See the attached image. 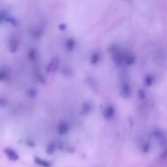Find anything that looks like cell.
Returning <instances> with one entry per match:
<instances>
[{
  "mask_svg": "<svg viewBox=\"0 0 167 167\" xmlns=\"http://www.w3.org/2000/svg\"><path fill=\"white\" fill-rule=\"evenodd\" d=\"M67 49H69V51H72V50L74 49L75 41L73 40L68 41L67 43Z\"/></svg>",
  "mask_w": 167,
  "mask_h": 167,
  "instance_id": "2",
  "label": "cell"
},
{
  "mask_svg": "<svg viewBox=\"0 0 167 167\" xmlns=\"http://www.w3.org/2000/svg\"><path fill=\"white\" fill-rule=\"evenodd\" d=\"M99 60V56L97 54H93V59H92V63L93 64H96L98 62Z\"/></svg>",
  "mask_w": 167,
  "mask_h": 167,
  "instance_id": "3",
  "label": "cell"
},
{
  "mask_svg": "<svg viewBox=\"0 0 167 167\" xmlns=\"http://www.w3.org/2000/svg\"><path fill=\"white\" fill-rule=\"evenodd\" d=\"M59 65V61L58 58L53 59L51 62L49 63L47 67V71L48 72H55L58 69V67Z\"/></svg>",
  "mask_w": 167,
  "mask_h": 167,
  "instance_id": "1",
  "label": "cell"
}]
</instances>
